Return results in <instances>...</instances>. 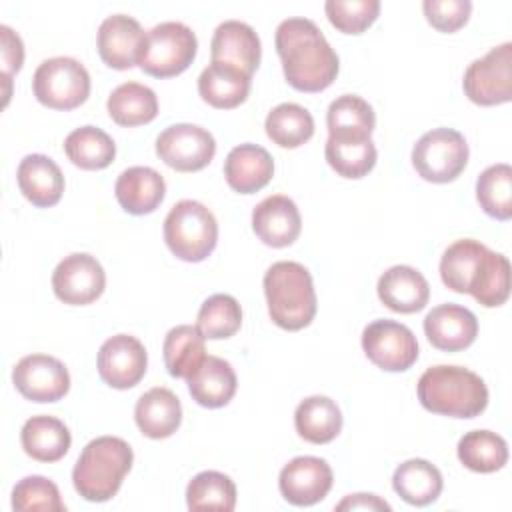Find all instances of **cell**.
I'll use <instances>...</instances> for the list:
<instances>
[{
  "label": "cell",
  "instance_id": "obj_1",
  "mask_svg": "<svg viewBox=\"0 0 512 512\" xmlns=\"http://www.w3.org/2000/svg\"><path fill=\"white\" fill-rule=\"evenodd\" d=\"M442 282L458 294H472L486 308L502 306L510 296V262L482 242L462 238L440 258Z\"/></svg>",
  "mask_w": 512,
  "mask_h": 512
},
{
  "label": "cell",
  "instance_id": "obj_2",
  "mask_svg": "<svg viewBox=\"0 0 512 512\" xmlns=\"http://www.w3.org/2000/svg\"><path fill=\"white\" fill-rule=\"evenodd\" d=\"M274 42L284 78L294 90L320 92L336 80L340 68L338 54L312 20L298 16L282 20Z\"/></svg>",
  "mask_w": 512,
  "mask_h": 512
},
{
  "label": "cell",
  "instance_id": "obj_3",
  "mask_svg": "<svg viewBox=\"0 0 512 512\" xmlns=\"http://www.w3.org/2000/svg\"><path fill=\"white\" fill-rule=\"evenodd\" d=\"M416 392L428 412L450 418H474L488 406L484 380L464 366H430L420 376Z\"/></svg>",
  "mask_w": 512,
  "mask_h": 512
},
{
  "label": "cell",
  "instance_id": "obj_4",
  "mask_svg": "<svg viewBox=\"0 0 512 512\" xmlns=\"http://www.w3.org/2000/svg\"><path fill=\"white\" fill-rule=\"evenodd\" d=\"M132 462L134 452L126 440L98 436L84 446L74 464V488L88 502H106L120 490Z\"/></svg>",
  "mask_w": 512,
  "mask_h": 512
},
{
  "label": "cell",
  "instance_id": "obj_5",
  "mask_svg": "<svg viewBox=\"0 0 512 512\" xmlns=\"http://www.w3.org/2000/svg\"><path fill=\"white\" fill-rule=\"evenodd\" d=\"M264 294L272 322L284 330H302L316 316L314 282L298 262H274L264 274Z\"/></svg>",
  "mask_w": 512,
  "mask_h": 512
},
{
  "label": "cell",
  "instance_id": "obj_6",
  "mask_svg": "<svg viewBox=\"0 0 512 512\" xmlns=\"http://www.w3.org/2000/svg\"><path fill=\"white\" fill-rule=\"evenodd\" d=\"M164 242L184 262H202L218 242L214 214L196 200L176 202L164 218Z\"/></svg>",
  "mask_w": 512,
  "mask_h": 512
},
{
  "label": "cell",
  "instance_id": "obj_7",
  "mask_svg": "<svg viewBox=\"0 0 512 512\" xmlns=\"http://www.w3.org/2000/svg\"><path fill=\"white\" fill-rule=\"evenodd\" d=\"M196 34L182 22H162L146 32L138 66L154 78L182 74L194 60Z\"/></svg>",
  "mask_w": 512,
  "mask_h": 512
},
{
  "label": "cell",
  "instance_id": "obj_8",
  "mask_svg": "<svg viewBox=\"0 0 512 512\" xmlns=\"http://www.w3.org/2000/svg\"><path fill=\"white\" fill-rule=\"evenodd\" d=\"M32 90L36 100L52 110H74L88 100L90 74L76 58L54 56L36 68Z\"/></svg>",
  "mask_w": 512,
  "mask_h": 512
},
{
  "label": "cell",
  "instance_id": "obj_9",
  "mask_svg": "<svg viewBox=\"0 0 512 512\" xmlns=\"http://www.w3.org/2000/svg\"><path fill=\"white\" fill-rule=\"evenodd\" d=\"M468 164L466 138L454 128H434L418 138L412 148V166L434 184L456 180Z\"/></svg>",
  "mask_w": 512,
  "mask_h": 512
},
{
  "label": "cell",
  "instance_id": "obj_10",
  "mask_svg": "<svg viewBox=\"0 0 512 512\" xmlns=\"http://www.w3.org/2000/svg\"><path fill=\"white\" fill-rule=\"evenodd\" d=\"M464 94L478 106H498L512 100V44L504 42L474 60L462 80Z\"/></svg>",
  "mask_w": 512,
  "mask_h": 512
},
{
  "label": "cell",
  "instance_id": "obj_11",
  "mask_svg": "<svg viewBox=\"0 0 512 512\" xmlns=\"http://www.w3.org/2000/svg\"><path fill=\"white\" fill-rule=\"evenodd\" d=\"M362 350L386 372H404L418 360L414 332L396 320H374L362 332Z\"/></svg>",
  "mask_w": 512,
  "mask_h": 512
},
{
  "label": "cell",
  "instance_id": "obj_12",
  "mask_svg": "<svg viewBox=\"0 0 512 512\" xmlns=\"http://www.w3.org/2000/svg\"><path fill=\"white\" fill-rule=\"evenodd\" d=\"M156 154L178 172H196L212 162L216 140L202 126L172 124L156 138Z\"/></svg>",
  "mask_w": 512,
  "mask_h": 512
},
{
  "label": "cell",
  "instance_id": "obj_13",
  "mask_svg": "<svg viewBox=\"0 0 512 512\" xmlns=\"http://www.w3.org/2000/svg\"><path fill=\"white\" fill-rule=\"evenodd\" d=\"M106 286L102 264L86 254L74 252L58 262L52 274V290L56 298L70 306H86L100 298Z\"/></svg>",
  "mask_w": 512,
  "mask_h": 512
},
{
  "label": "cell",
  "instance_id": "obj_14",
  "mask_svg": "<svg viewBox=\"0 0 512 512\" xmlns=\"http://www.w3.org/2000/svg\"><path fill=\"white\" fill-rule=\"evenodd\" d=\"M16 390L32 402H58L70 390L66 366L48 354H30L16 362L12 370Z\"/></svg>",
  "mask_w": 512,
  "mask_h": 512
},
{
  "label": "cell",
  "instance_id": "obj_15",
  "mask_svg": "<svg viewBox=\"0 0 512 512\" xmlns=\"http://www.w3.org/2000/svg\"><path fill=\"white\" fill-rule=\"evenodd\" d=\"M96 366L100 378L108 386L128 390L144 378L148 354L138 338L130 334H116L100 346Z\"/></svg>",
  "mask_w": 512,
  "mask_h": 512
},
{
  "label": "cell",
  "instance_id": "obj_16",
  "mask_svg": "<svg viewBox=\"0 0 512 512\" xmlns=\"http://www.w3.org/2000/svg\"><path fill=\"white\" fill-rule=\"evenodd\" d=\"M334 482L330 464L316 456L292 458L278 476V488L286 502L294 506H312L326 498Z\"/></svg>",
  "mask_w": 512,
  "mask_h": 512
},
{
  "label": "cell",
  "instance_id": "obj_17",
  "mask_svg": "<svg viewBox=\"0 0 512 512\" xmlns=\"http://www.w3.org/2000/svg\"><path fill=\"white\" fill-rule=\"evenodd\" d=\"M146 34L138 20L126 14H114L102 20L96 46L102 62L114 70H128L138 64Z\"/></svg>",
  "mask_w": 512,
  "mask_h": 512
},
{
  "label": "cell",
  "instance_id": "obj_18",
  "mask_svg": "<svg viewBox=\"0 0 512 512\" xmlns=\"http://www.w3.org/2000/svg\"><path fill=\"white\" fill-rule=\"evenodd\" d=\"M252 230L266 246H290L302 230L298 206L284 194H272L264 198L252 210Z\"/></svg>",
  "mask_w": 512,
  "mask_h": 512
},
{
  "label": "cell",
  "instance_id": "obj_19",
  "mask_svg": "<svg viewBox=\"0 0 512 512\" xmlns=\"http://www.w3.org/2000/svg\"><path fill=\"white\" fill-rule=\"evenodd\" d=\"M424 334L428 342L444 352L468 348L478 336L476 316L460 304H440L424 318Z\"/></svg>",
  "mask_w": 512,
  "mask_h": 512
},
{
  "label": "cell",
  "instance_id": "obj_20",
  "mask_svg": "<svg viewBox=\"0 0 512 512\" xmlns=\"http://www.w3.org/2000/svg\"><path fill=\"white\" fill-rule=\"evenodd\" d=\"M210 54H212V62L230 64L246 72L248 76H252L262 56L260 38L254 32V28L248 26L246 22L226 20L218 24V28L214 30V36L210 42Z\"/></svg>",
  "mask_w": 512,
  "mask_h": 512
},
{
  "label": "cell",
  "instance_id": "obj_21",
  "mask_svg": "<svg viewBox=\"0 0 512 512\" xmlns=\"http://www.w3.org/2000/svg\"><path fill=\"white\" fill-rule=\"evenodd\" d=\"M378 298L392 312L414 314L420 312L430 298L428 280L412 266L398 264L388 268L378 278Z\"/></svg>",
  "mask_w": 512,
  "mask_h": 512
},
{
  "label": "cell",
  "instance_id": "obj_22",
  "mask_svg": "<svg viewBox=\"0 0 512 512\" xmlns=\"http://www.w3.org/2000/svg\"><path fill=\"white\" fill-rule=\"evenodd\" d=\"M274 176V160L270 152L258 144L234 146L224 162V178L228 186L240 194L262 190Z\"/></svg>",
  "mask_w": 512,
  "mask_h": 512
},
{
  "label": "cell",
  "instance_id": "obj_23",
  "mask_svg": "<svg viewBox=\"0 0 512 512\" xmlns=\"http://www.w3.org/2000/svg\"><path fill=\"white\" fill-rule=\"evenodd\" d=\"M20 192L36 208H50L60 202L64 192V174L60 166L44 154H28L16 170Z\"/></svg>",
  "mask_w": 512,
  "mask_h": 512
},
{
  "label": "cell",
  "instance_id": "obj_24",
  "mask_svg": "<svg viewBox=\"0 0 512 512\" xmlns=\"http://www.w3.org/2000/svg\"><path fill=\"white\" fill-rule=\"evenodd\" d=\"M114 194L122 210L142 216L154 212L162 204L166 196V182L162 174L150 166H132L118 176Z\"/></svg>",
  "mask_w": 512,
  "mask_h": 512
},
{
  "label": "cell",
  "instance_id": "obj_25",
  "mask_svg": "<svg viewBox=\"0 0 512 512\" xmlns=\"http://www.w3.org/2000/svg\"><path fill=\"white\" fill-rule=\"evenodd\" d=\"M134 420L140 432L152 440L172 436L182 422V406L178 396L162 386L144 392L134 408Z\"/></svg>",
  "mask_w": 512,
  "mask_h": 512
},
{
  "label": "cell",
  "instance_id": "obj_26",
  "mask_svg": "<svg viewBox=\"0 0 512 512\" xmlns=\"http://www.w3.org/2000/svg\"><path fill=\"white\" fill-rule=\"evenodd\" d=\"M188 392L204 408L226 406L236 394V372L224 358L206 356L186 378Z\"/></svg>",
  "mask_w": 512,
  "mask_h": 512
},
{
  "label": "cell",
  "instance_id": "obj_27",
  "mask_svg": "<svg viewBox=\"0 0 512 512\" xmlns=\"http://www.w3.org/2000/svg\"><path fill=\"white\" fill-rule=\"evenodd\" d=\"M250 78L252 76L230 64L210 62L198 76V94L212 108L230 110L248 98Z\"/></svg>",
  "mask_w": 512,
  "mask_h": 512
},
{
  "label": "cell",
  "instance_id": "obj_28",
  "mask_svg": "<svg viewBox=\"0 0 512 512\" xmlns=\"http://www.w3.org/2000/svg\"><path fill=\"white\" fill-rule=\"evenodd\" d=\"M24 452L38 462H58L66 456L72 436L68 426L54 416H32L24 422L20 432Z\"/></svg>",
  "mask_w": 512,
  "mask_h": 512
},
{
  "label": "cell",
  "instance_id": "obj_29",
  "mask_svg": "<svg viewBox=\"0 0 512 512\" xmlns=\"http://www.w3.org/2000/svg\"><path fill=\"white\" fill-rule=\"evenodd\" d=\"M294 426L300 438L310 444H328L342 430V412L328 396H308L294 412Z\"/></svg>",
  "mask_w": 512,
  "mask_h": 512
},
{
  "label": "cell",
  "instance_id": "obj_30",
  "mask_svg": "<svg viewBox=\"0 0 512 512\" xmlns=\"http://www.w3.org/2000/svg\"><path fill=\"white\" fill-rule=\"evenodd\" d=\"M442 484L440 470L424 458H410L402 462L392 476L394 492L412 506L432 504L440 496Z\"/></svg>",
  "mask_w": 512,
  "mask_h": 512
},
{
  "label": "cell",
  "instance_id": "obj_31",
  "mask_svg": "<svg viewBox=\"0 0 512 512\" xmlns=\"http://www.w3.org/2000/svg\"><path fill=\"white\" fill-rule=\"evenodd\" d=\"M110 118L118 126H140L148 124L158 114V98L152 88L140 82H124L116 86L106 102Z\"/></svg>",
  "mask_w": 512,
  "mask_h": 512
},
{
  "label": "cell",
  "instance_id": "obj_32",
  "mask_svg": "<svg viewBox=\"0 0 512 512\" xmlns=\"http://www.w3.org/2000/svg\"><path fill=\"white\" fill-rule=\"evenodd\" d=\"M324 156L330 168L342 178H364L376 164L378 152L372 138L328 136Z\"/></svg>",
  "mask_w": 512,
  "mask_h": 512
},
{
  "label": "cell",
  "instance_id": "obj_33",
  "mask_svg": "<svg viewBox=\"0 0 512 512\" xmlns=\"http://www.w3.org/2000/svg\"><path fill=\"white\" fill-rule=\"evenodd\" d=\"M204 340L206 338L196 326L180 324L170 328L162 346L168 374L174 378H188L206 358Z\"/></svg>",
  "mask_w": 512,
  "mask_h": 512
},
{
  "label": "cell",
  "instance_id": "obj_34",
  "mask_svg": "<svg viewBox=\"0 0 512 512\" xmlns=\"http://www.w3.org/2000/svg\"><path fill=\"white\" fill-rule=\"evenodd\" d=\"M326 126L328 136L370 138L376 126V116L364 98L356 94H344L330 102L326 112Z\"/></svg>",
  "mask_w": 512,
  "mask_h": 512
},
{
  "label": "cell",
  "instance_id": "obj_35",
  "mask_svg": "<svg viewBox=\"0 0 512 512\" xmlns=\"http://www.w3.org/2000/svg\"><path fill=\"white\" fill-rule=\"evenodd\" d=\"M68 160L82 170H102L112 164L116 156L114 140L96 126H80L64 140Z\"/></svg>",
  "mask_w": 512,
  "mask_h": 512
},
{
  "label": "cell",
  "instance_id": "obj_36",
  "mask_svg": "<svg viewBox=\"0 0 512 512\" xmlns=\"http://www.w3.org/2000/svg\"><path fill=\"white\" fill-rule=\"evenodd\" d=\"M458 460L472 472L490 474L508 462V444L496 432L472 430L458 442Z\"/></svg>",
  "mask_w": 512,
  "mask_h": 512
},
{
  "label": "cell",
  "instance_id": "obj_37",
  "mask_svg": "<svg viewBox=\"0 0 512 512\" xmlns=\"http://www.w3.org/2000/svg\"><path fill=\"white\" fill-rule=\"evenodd\" d=\"M268 138L280 148H298L314 134L312 114L294 102H284L272 108L264 122Z\"/></svg>",
  "mask_w": 512,
  "mask_h": 512
},
{
  "label": "cell",
  "instance_id": "obj_38",
  "mask_svg": "<svg viewBox=\"0 0 512 512\" xmlns=\"http://www.w3.org/2000/svg\"><path fill=\"white\" fill-rule=\"evenodd\" d=\"M186 504H188V510L192 512H200V510L230 512L236 506V484L232 482L230 476L222 472L204 470L188 482Z\"/></svg>",
  "mask_w": 512,
  "mask_h": 512
},
{
  "label": "cell",
  "instance_id": "obj_39",
  "mask_svg": "<svg viewBox=\"0 0 512 512\" xmlns=\"http://www.w3.org/2000/svg\"><path fill=\"white\" fill-rule=\"evenodd\" d=\"M476 198L480 208L496 218L510 220L512 216V168L504 162L492 164L480 172L476 180Z\"/></svg>",
  "mask_w": 512,
  "mask_h": 512
},
{
  "label": "cell",
  "instance_id": "obj_40",
  "mask_svg": "<svg viewBox=\"0 0 512 512\" xmlns=\"http://www.w3.org/2000/svg\"><path fill=\"white\" fill-rule=\"evenodd\" d=\"M242 308L230 294H212L198 310L196 328L208 340L230 338L240 330Z\"/></svg>",
  "mask_w": 512,
  "mask_h": 512
},
{
  "label": "cell",
  "instance_id": "obj_41",
  "mask_svg": "<svg viewBox=\"0 0 512 512\" xmlns=\"http://www.w3.org/2000/svg\"><path fill=\"white\" fill-rule=\"evenodd\" d=\"M12 508L18 512L66 510L58 486L44 476H26L12 490Z\"/></svg>",
  "mask_w": 512,
  "mask_h": 512
},
{
  "label": "cell",
  "instance_id": "obj_42",
  "mask_svg": "<svg viewBox=\"0 0 512 512\" xmlns=\"http://www.w3.org/2000/svg\"><path fill=\"white\" fill-rule=\"evenodd\" d=\"M324 12L330 24L344 34H362L380 14L378 0H328Z\"/></svg>",
  "mask_w": 512,
  "mask_h": 512
},
{
  "label": "cell",
  "instance_id": "obj_43",
  "mask_svg": "<svg viewBox=\"0 0 512 512\" xmlns=\"http://www.w3.org/2000/svg\"><path fill=\"white\" fill-rule=\"evenodd\" d=\"M424 16L432 28L438 32L452 34L462 28L472 12L470 0H424L422 2Z\"/></svg>",
  "mask_w": 512,
  "mask_h": 512
},
{
  "label": "cell",
  "instance_id": "obj_44",
  "mask_svg": "<svg viewBox=\"0 0 512 512\" xmlns=\"http://www.w3.org/2000/svg\"><path fill=\"white\" fill-rule=\"evenodd\" d=\"M0 52H2V78L6 82V102L10 96V78L22 68L24 62V44L20 36L10 26H0Z\"/></svg>",
  "mask_w": 512,
  "mask_h": 512
},
{
  "label": "cell",
  "instance_id": "obj_45",
  "mask_svg": "<svg viewBox=\"0 0 512 512\" xmlns=\"http://www.w3.org/2000/svg\"><path fill=\"white\" fill-rule=\"evenodd\" d=\"M336 510H386L390 512V504L376 494H350L342 502L336 504Z\"/></svg>",
  "mask_w": 512,
  "mask_h": 512
}]
</instances>
